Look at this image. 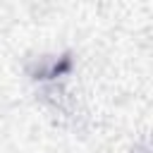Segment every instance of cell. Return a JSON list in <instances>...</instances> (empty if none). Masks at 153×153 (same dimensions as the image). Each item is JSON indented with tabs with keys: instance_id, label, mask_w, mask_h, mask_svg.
Returning a JSON list of instances; mask_svg holds the SVG:
<instances>
[]
</instances>
